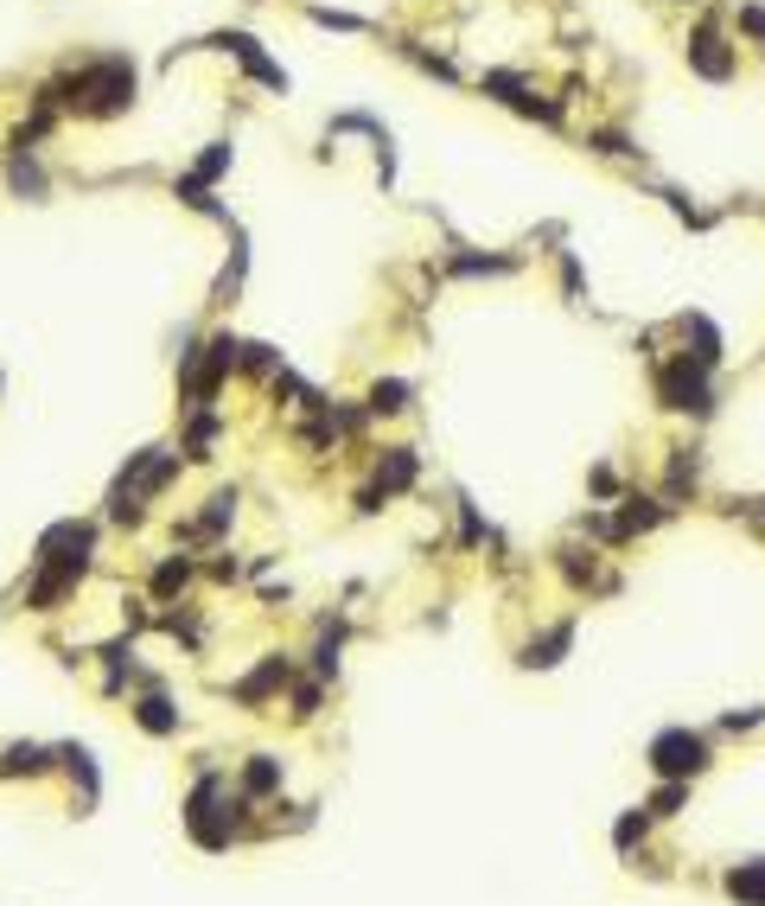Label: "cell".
<instances>
[{
	"label": "cell",
	"mask_w": 765,
	"mask_h": 906,
	"mask_svg": "<svg viewBox=\"0 0 765 906\" xmlns=\"http://www.w3.org/2000/svg\"><path fill=\"white\" fill-rule=\"evenodd\" d=\"M90 556H96V524L65 518V524H51L45 536H38L33 568H90Z\"/></svg>",
	"instance_id": "1"
},
{
	"label": "cell",
	"mask_w": 765,
	"mask_h": 906,
	"mask_svg": "<svg viewBox=\"0 0 765 906\" xmlns=\"http://www.w3.org/2000/svg\"><path fill=\"white\" fill-rule=\"evenodd\" d=\"M651 766L663 773V779H683V786H689L695 773L708 766V741L689 734V728H663V734L651 741Z\"/></svg>",
	"instance_id": "2"
},
{
	"label": "cell",
	"mask_w": 765,
	"mask_h": 906,
	"mask_svg": "<svg viewBox=\"0 0 765 906\" xmlns=\"http://www.w3.org/2000/svg\"><path fill=\"white\" fill-rule=\"evenodd\" d=\"M657 396H663L670 409H689V416H708V409H715V396H708V371L689 364V358H676V364L657 371Z\"/></svg>",
	"instance_id": "3"
},
{
	"label": "cell",
	"mask_w": 765,
	"mask_h": 906,
	"mask_svg": "<svg viewBox=\"0 0 765 906\" xmlns=\"http://www.w3.org/2000/svg\"><path fill=\"white\" fill-rule=\"evenodd\" d=\"M83 574H90V568H33V581H26V606H33V613H58V606L77 594Z\"/></svg>",
	"instance_id": "4"
},
{
	"label": "cell",
	"mask_w": 765,
	"mask_h": 906,
	"mask_svg": "<svg viewBox=\"0 0 765 906\" xmlns=\"http://www.w3.org/2000/svg\"><path fill=\"white\" fill-rule=\"evenodd\" d=\"M408 479H415V448H383V460H376V479L364 486V498H358V504H364V511H376V504H383L390 491H402Z\"/></svg>",
	"instance_id": "5"
},
{
	"label": "cell",
	"mask_w": 765,
	"mask_h": 906,
	"mask_svg": "<svg viewBox=\"0 0 765 906\" xmlns=\"http://www.w3.org/2000/svg\"><path fill=\"white\" fill-rule=\"evenodd\" d=\"M51 766H58V747H38V741L0 747V779H45Z\"/></svg>",
	"instance_id": "6"
},
{
	"label": "cell",
	"mask_w": 765,
	"mask_h": 906,
	"mask_svg": "<svg viewBox=\"0 0 765 906\" xmlns=\"http://www.w3.org/2000/svg\"><path fill=\"white\" fill-rule=\"evenodd\" d=\"M689 65L708 77V83H728V77H733V51L721 45V33H715V26H702V33L689 38Z\"/></svg>",
	"instance_id": "7"
},
{
	"label": "cell",
	"mask_w": 765,
	"mask_h": 906,
	"mask_svg": "<svg viewBox=\"0 0 765 906\" xmlns=\"http://www.w3.org/2000/svg\"><path fill=\"white\" fill-rule=\"evenodd\" d=\"M218 45H223V51H236V58H243V71H250L255 83H268V90H288V71H281V65H268V58H262V45H255L250 33H223Z\"/></svg>",
	"instance_id": "8"
},
{
	"label": "cell",
	"mask_w": 765,
	"mask_h": 906,
	"mask_svg": "<svg viewBox=\"0 0 765 906\" xmlns=\"http://www.w3.org/2000/svg\"><path fill=\"white\" fill-rule=\"evenodd\" d=\"M683 333H695V351H683V358L702 364V371H715V364H721V333H715V320H708V313H683Z\"/></svg>",
	"instance_id": "9"
},
{
	"label": "cell",
	"mask_w": 765,
	"mask_h": 906,
	"mask_svg": "<svg viewBox=\"0 0 765 906\" xmlns=\"http://www.w3.org/2000/svg\"><path fill=\"white\" fill-rule=\"evenodd\" d=\"M281 683H288V658H268V664H262L255 677L236 683V702H250V709H255V702H268V696H275Z\"/></svg>",
	"instance_id": "10"
},
{
	"label": "cell",
	"mask_w": 765,
	"mask_h": 906,
	"mask_svg": "<svg viewBox=\"0 0 765 906\" xmlns=\"http://www.w3.org/2000/svg\"><path fill=\"white\" fill-rule=\"evenodd\" d=\"M135 721H141L147 734H179V709H173L160 689H147L141 702H135Z\"/></svg>",
	"instance_id": "11"
},
{
	"label": "cell",
	"mask_w": 765,
	"mask_h": 906,
	"mask_svg": "<svg viewBox=\"0 0 765 906\" xmlns=\"http://www.w3.org/2000/svg\"><path fill=\"white\" fill-rule=\"evenodd\" d=\"M58 759H65V773H71L77 786H83V811H90V804H96V759H90V747H58Z\"/></svg>",
	"instance_id": "12"
},
{
	"label": "cell",
	"mask_w": 765,
	"mask_h": 906,
	"mask_svg": "<svg viewBox=\"0 0 765 906\" xmlns=\"http://www.w3.org/2000/svg\"><path fill=\"white\" fill-rule=\"evenodd\" d=\"M568 644H575V626H555L548 639H536L530 651H523V664H530V671H548V664H561V651H568Z\"/></svg>",
	"instance_id": "13"
},
{
	"label": "cell",
	"mask_w": 765,
	"mask_h": 906,
	"mask_svg": "<svg viewBox=\"0 0 765 906\" xmlns=\"http://www.w3.org/2000/svg\"><path fill=\"white\" fill-rule=\"evenodd\" d=\"M728 894L740 906H765V869L760 862H740V869L728 874Z\"/></svg>",
	"instance_id": "14"
},
{
	"label": "cell",
	"mask_w": 765,
	"mask_h": 906,
	"mask_svg": "<svg viewBox=\"0 0 765 906\" xmlns=\"http://www.w3.org/2000/svg\"><path fill=\"white\" fill-rule=\"evenodd\" d=\"M275 786H281V766H275L268 754H255L250 766H243V798H268Z\"/></svg>",
	"instance_id": "15"
},
{
	"label": "cell",
	"mask_w": 765,
	"mask_h": 906,
	"mask_svg": "<svg viewBox=\"0 0 765 906\" xmlns=\"http://www.w3.org/2000/svg\"><path fill=\"white\" fill-rule=\"evenodd\" d=\"M7 186L20 191V198H45V173H38L26 153H13V166H7Z\"/></svg>",
	"instance_id": "16"
},
{
	"label": "cell",
	"mask_w": 765,
	"mask_h": 906,
	"mask_svg": "<svg viewBox=\"0 0 765 906\" xmlns=\"http://www.w3.org/2000/svg\"><path fill=\"white\" fill-rule=\"evenodd\" d=\"M396 409H408V383L383 378L376 390H370V416H396Z\"/></svg>",
	"instance_id": "17"
},
{
	"label": "cell",
	"mask_w": 765,
	"mask_h": 906,
	"mask_svg": "<svg viewBox=\"0 0 765 906\" xmlns=\"http://www.w3.org/2000/svg\"><path fill=\"white\" fill-rule=\"evenodd\" d=\"M185 581H192V562H185V556H173V562H160V568H153V594H160V601H173V594H179Z\"/></svg>",
	"instance_id": "18"
},
{
	"label": "cell",
	"mask_w": 765,
	"mask_h": 906,
	"mask_svg": "<svg viewBox=\"0 0 765 906\" xmlns=\"http://www.w3.org/2000/svg\"><path fill=\"white\" fill-rule=\"evenodd\" d=\"M230 518H236V491H218V498H211V511L192 524V536H211V530H223Z\"/></svg>",
	"instance_id": "19"
},
{
	"label": "cell",
	"mask_w": 765,
	"mask_h": 906,
	"mask_svg": "<svg viewBox=\"0 0 765 906\" xmlns=\"http://www.w3.org/2000/svg\"><path fill=\"white\" fill-rule=\"evenodd\" d=\"M517 256H453V275H510Z\"/></svg>",
	"instance_id": "20"
},
{
	"label": "cell",
	"mask_w": 765,
	"mask_h": 906,
	"mask_svg": "<svg viewBox=\"0 0 765 906\" xmlns=\"http://www.w3.org/2000/svg\"><path fill=\"white\" fill-rule=\"evenodd\" d=\"M223 173H230V141H211V153L198 160V173H192V179H198V186H211V179H223Z\"/></svg>",
	"instance_id": "21"
},
{
	"label": "cell",
	"mask_w": 765,
	"mask_h": 906,
	"mask_svg": "<svg viewBox=\"0 0 765 906\" xmlns=\"http://www.w3.org/2000/svg\"><path fill=\"white\" fill-rule=\"evenodd\" d=\"M683 798H689V786H683V779H670V786H663V792L651 798V811H657V817H670V811H676Z\"/></svg>",
	"instance_id": "22"
},
{
	"label": "cell",
	"mask_w": 765,
	"mask_h": 906,
	"mask_svg": "<svg viewBox=\"0 0 765 906\" xmlns=\"http://www.w3.org/2000/svg\"><path fill=\"white\" fill-rule=\"evenodd\" d=\"M320 709V683H300V696H293V716H313Z\"/></svg>",
	"instance_id": "23"
},
{
	"label": "cell",
	"mask_w": 765,
	"mask_h": 906,
	"mask_svg": "<svg viewBox=\"0 0 765 906\" xmlns=\"http://www.w3.org/2000/svg\"><path fill=\"white\" fill-rule=\"evenodd\" d=\"M740 26L753 38H765V7H740Z\"/></svg>",
	"instance_id": "24"
},
{
	"label": "cell",
	"mask_w": 765,
	"mask_h": 906,
	"mask_svg": "<svg viewBox=\"0 0 765 906\" xmlns=\"http://www.w3.org/2000/svg\"><path fill=\"white\" fill-rule=\"evenodd\" d=\"M593 148H600V153H631V141H625V135H613V128H606V135H593Z\"/></svg>",
	"instance_id": "25"
},
{
	"label": "cell",
	"mask_w": 765,
	"mask_h": 906,
	"mask_svg": "<svg viewBox=\"0 0 765 906\" xmlns=\"http://www.w3.org/2000/svg\"><path fill=\"white\" fill-rule=\"evenodd\" d=\"M613 836H619V849H631V843L645 836V817H625V824H619V830H613Z\"/></svg>",
	"instance_id": "26"
}]
</instances>
